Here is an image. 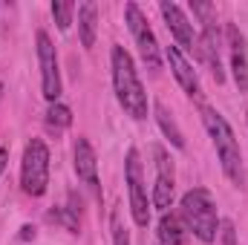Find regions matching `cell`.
<instances>
[{"label":"cell","instance_id":"cell-10","mask_svg":"<svg viewBox=\"0 0 248 245\" xmlns=\"http://www.w3.org/2000/svg\"><path fill=\"white\" fill-rule=\"evenodd\" d=\"M165 58L170 63V72H173V78L179 81V87L185 90L190 98H202V84H199V75H196V69H193V63L187 61V55L173 44V46H168L165 49Z\"/></svg>","mask_w":248,"mask_h":245},{"label":"cell","instance_id":"cell-9","mask_svg":"<svg viewBox=\"0 0 248 245\" xmlns=\"http://www.w3.org/2000/svg\"><path fill=\"white\" fill-rule=\"evenodd\" d=\"M156 184L150 193V205L159 208L162 214H168V208L173 205V193H176V176H173V165L168 159L165 147H156Z\"/></svg>","mask_w":248,"mask_h":245},{"label":"cell","instance_id":"cell-15","mask_svg":"<svg viewBox=\"0 0 248 245\" xmlns=\"http://www.w3.org/2000/svg\"><path fill=\"white\" fill-rule=\"evenodd\" d=\"M159 240H162V245H185L182 219L176 214H162V219H159Z\"/></svg>","mask_w":248,"mask_h":245},{"label":"cell","instance_id":"cell-14","mask_svg":"<svg viewBox=\"0 0 248 245\" xmlns=\"http://www.w3.org/2000/svg\"><path fill=\"white\" fill-rule=\"evenodd\" d=\"M153 119H156V124L162 127V133L170 138V144H173L176 150H185V136H182V130H179L176 119H173V113H170L162 101L153 104Z\"/></svg>","mask_w":248,"mask_h":245},{"label":"cell","instance_id":"cell-6","mask_svg":"<svg viewBox=\"0 0 248 245\" xmlns=\"http://www.w3.org/2000/svg\"><path fill=\"white\" fill-rule=\"evenodd\" d=\"M124 20H127V29H130V35H133V41H136V46L141 52L144 66L156 75L162 69V49H159V41H156V35H153L144 12L136 3H127L124 6Z\"/></svg>","mask_w":248,"mask_h":245},{"label":"cell","instance_id":"cell-4","mask_svg":"<svg viewBox=\"0 0 248 245\" xmlns=\"http://www.w3.org/2000/svg\"><path fill=\"white\" fill-rule=\"evenodd\" d=\"M20 187L29 196H44L49 187V147L41 138H32L23 147L20 162Z\"/></svg>","mask_w":248,"mask_h":245},{"label":"cell","instance_id":"cell-5","mask_svg":"<svg viewBox=\"0 0 248 245\" xmlns=\"http://www.w3.org/2000/svg\"><path fill=\"white\" fill-rule=\"evenodd\" d=\"M124 179H127V190H130V214H133V222H136L139 228H147V222H150V199H147L141 156H139L136 147L127 150V159H124Z\"/></svg>","mask_w":248,"mask_h":245},{"label":"cell","instance_id":"cell-18","mask_svg":"<svg viewBox=\"0 0 248 245\" xmlns=\"http://www.w3.org/2000/svg\"><path fill=\"white\" fill-rule=\"evenodd\" d=\"M49 219H52V222H58V225H63L69 234H78V228H81L78 214H75L72 208H52V211H49Z\"/></svg>","mask_w":248,"mask_h":245},{"label":"cell","instance_id":"cell-2","mask_svg":"<svg viewBox=\"0 0 248 245\" xmlns=\"http://www.w3.org/2000/svg\"><path fill=\"white\" fill-rule=\"evenodd\" d=\"M110 69H113V90H116L122 110L133 122H144L147 119V92L141 87V78L136 72V63L130 58V52L119 44L110 52Z\"/></svg>","mask_w":248,"mask_h":245},{"label":"cell","instance_id":"cell-23","mask_svg":"<svg viewBox=\"0 0 248 245\" xmlns=\"http://www.w3.org/2000/svg\"><path fill=\"white\" fill-rule=\"evenodd\" d=\"M0 95H3V84H0Z\"/></svg>","mask_w":248,"mask_h":245},{"label":"cell","instance_id":"cell-17","mask_svg":"<svg viewBox=\"0 0 248 245\" xmlns=\"http://www.w3.org/2000/svg\"><path fill=\"white\" fill-rule=\"evenodd\" d=\"M72 15H75V3L72 0H55L52 3V17H55L61 32H66L72 26Z\"/></svg>","mask_w":248,"mask_h":245},{"label":"cell","instance_id":"cell-21","mask_svg":"<svg viewBox=\"0 0 248 245\" xmlns=\"http://www.w3.org/2000/svg\"><path fill=\"white\" fill-rule=\"evenodd\" d=\"M20 240H23V243H26V240H35V228H32V225H23V228H20Z\"/></svg>","mask_w":248,"mask_h":245},{"label":"cell","instance_id":"cell-3","mask_svg":"<svg viewBox=\"0 0 248 245\" xmlns=\"http://www.w3.org/2000/svg\"><path fill=\"white\" fill-rule=\"evenodd\" d=\"M179 219L187 225V231H193L196 240L214 243L219 234V214H217V202H214L211 190H205V187L187 190L179 202Z\"/></svg>","mask_w":248,"mask_h":245},{"label":"cell","instance_id":"cell-1","mask_svg":"<svg viewBox=\"0 0 248 245\" xmlns=\"http://www.w3.org/2000/svg\"><path fill=\"white\" fill-rule=\"evenodd\" d=\"M202 122L205 130L214 141V150H217V159L222 165V173L228 176V182L234 187H246V162H243V150H240V141L231 130V124L225 122L222 113H217L214 107H202Z\"/></svg>","mask_w":248,"mask_h":245},{"label":"cell","instance_id":"cell-19","mask_svg":"<svg viewBox=\"0 0 248 245\" xmlns=\"http://www.w3.org/2000/svg\"><path fill=\"white\" fill-rule=\"evenodd\" d=\"M113 245H130V231L122 222V211H113Z\"/></svg>","mask_w":248,"mask_h":245},{"label":"cell","instance_id":"cell-12","mask_svg":"<svg viewBox=\"0 0 248 245\" xmlns=\"http://www.w3.org/2000/svg\"><path fill=\"white\" fill-rule=\"evenodd\" d=\"M225 35H228V49H231V72H234V81L240 87V92H248V49H246V38L243 32L228 23L225 26Z\"/></svg>","mask_w":248,"mask_h":245},{"label":"cell","instance_id":"cell-13","mask_svg":"<svg viewBox=\"0 0 248 245\" xmlns=\"http://www.w3.org/2000/svg\"><path fill=\"white\" fill-rule=\"evenodd\" d=\"M95 32H98V9H95V3L84 0L78 6V35H81V46L84 49H93Z\"/></svg>","mask_w":248,"mask_h":245},{"label":"cell","instance_id":"cell-16","mask_svg":"<svg viewBox=\"0 0 248 245\" xmlns=\"http://www.w3.org/2000/svg\"><path fill=\"white\" fill-rule=\"evenodd\" d=\"M46 124L52 127V130H66L69 124H72V110L61 104V101H55V104H49V110H46Z\"/></svg>","mask_w":248,"mask_h":245},{"label":"cell","instance_id":"cell-20","mask_svg":"<svg viewBox=\"0 0 248 245\" xmlns=\"http://www.w3.org/2000/svg\"><path fill=\"white\" fill-rule=\"evenodd\" d=\"M219 234H222V245H240V240H237V228H234V222L231 219H225V222H219Z\"/></svg>","mask_w":248,"mask_h":245},{"label":"cell","instance_id":"cell-8","mask_svg":"<svg viewBox=\"0 0 248 245\" xmlns=\"http://www.w3.org/2000/svg\"><path fill=\"white\" fill-rule=\"evenodd\" d=\"M159 12H162V17H165V23H168V29H170V35H173V41H176V46L185 52V55H199V35L193 32V23L187 20V15L176 6V3H159Z\"/></svg>","mask_w":248,"mask_h":245},{"label":"cell","instance_id":"cell-11","mask_svg":"<svg viewBox=\"0 0 248 245\" xmlns=\"http://www.w3.org/2000/svg\"><path fill=\"white\" fill-rule=\"evenodd\" d=\"M72 165H75V173L78 179L87 184L95 196H101V187H98V162H95V150L87 138H78L75 147H72Z\"/></svg>","mask_w":248,"mask_h":245},{"label":"cell","instance_id":"cell-22","mask_svg":"<svg viewBox=\"0 0 248 245\" xmlns=\"http://www.w3.org/2000/svg\"><path fill=\"white\" fill-rule=\"evenodd\" d=\"M6 159H9V150H6V147H0V173L6 170Z\"/></svg>","mask_w":248,"mask_h":245},{"label":"cell","instance_id":"cell-7","mask_svg":"<svg viewBox=\"0 0 248 245\" xmlns=\"http://www.w3.org/2000/svg\"><path fill=\"white\" fill-rule=\"evenodd\" d=\"M35 41H38V63H41V90H44V98H46L49 104H55V101L61 98V92H63L55 44L49 41L46 32H38Z\"/></svg>","mask_w":248,"mask_h":245}]
</instances>
